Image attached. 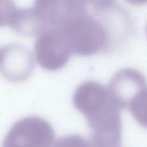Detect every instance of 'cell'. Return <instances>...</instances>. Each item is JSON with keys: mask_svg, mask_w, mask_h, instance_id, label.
Returning <instances> with one entry per match:
<instances>
[{"mask_svg": "<svg viewBox=\"0 0 147 147\" xmlns=\"http://www.w3.org/2000/svg\"><path fill=\"white\" fill-rule=\"evenodd\" d=\"M72 102L87 121L94 147H120L121 108L107 88L95 81H86L75 90Z\"/></svg>", "mask_w": 147, "mask_h": 147, "instance_id": "6da1fadb", "label": "cell"}, {"mask_svg": "<svg viewBox=\"0 0 147 147\" xmlns=\"http://www.w3.org/2000/svg\"><path fill=\"white\" fill-rule=\"evenodd\" d=\"M74 53L67 28H47L34 43L36 59L43 69L55 71L63 68Z\"/></svg>", "mask_w": 147, "mask_h": 147, "instance_id": "7a4b0ae2", "label": "cell"}, {"mask_svg": "<svg viewBox=\"0 0 147 147\" xmlns=\"http://www.w3.org/2000/svg\"><path fill=\"white\" fill-rule=\"evenodd\" d=\"M67 30L73 52L80 56L96 54L108 43V32L104 24L88 11L76 19Z\"/></svg>", "mask_w": 147, "mask_h": 147, "instance_id": "3957f363", "label": "cell"}, {"mask_svg": "<svg viewBox=\"0 0 147 147\" xmlns=\"http://www.w3.org/2000/svg\"><path fill=\"white\" fill-rule=\"evenodd\" d=\"M88 5L86 0H34L31 9L42 31L47 28H68L87 12Z\"/></svg>", "mask_w": 147, "mask_h": 147, "instance_id": "277c9868", "label": "cell"}, {"mask_svg": "<svg viewBox=\"0 0 147 147\" xmlns=\"http://www.w3.org/2000/svg\"><path fill=\"white\" fill-rule=\"evenodd\" d=\"M55 134L50 123L36 116L17 121L9 129L2 147H51Z\"/></svg>", "mask_w": 147, "mask_h": 147, "instance_id": "5b68a950", "label": "cell"}, {"mask_svg": "<svg viewBox=\"0 0 147 147\" xmlns=\"http://www.w3.org/2000/svg\"><path fill=\"white\" fill-rule=\"evenodd\" d=\"M34 68L33 54L26 47L11 43L0 48V72L7 80L14 82L25 80Z\"/></svg>", "mask_w": 147, "mask_h": 147, "instance_id": "8992f818", "label": "cell"}, {"mask_svg": "<svg viewBox=\"0 0 147 147\" xmlns=\"http://www.w3.org/2000/svg\"><path fill=\"white\" fill-rule=\"evenodd\" d=\"M114 100L121 109H128L131 100L147 88L144 75L133 68L118 71L110 80L107 88Z\"/></svg>", "mask_w": 147, "mask_h": 147, "instance_id": "52a82bcc", "label": "cell"}, {"mask_svg": "<svg viewBox=\"0 0 147 147\" xmlns=\"http://www.w3.org/2000/svg\"><path fill=\"white\" fill-rule=\"evenodd\" d=\"M128 109L136 122L147 129V88L139 92L131 100Z\"/></svg>", "mask_w": 147, "mask_h": 147, "instance_id": "ba28073f", "label": "cell"}, {"mask_svg": "<svg viewBox=\"0 0 147 147\" xmlns=\"http://www.w3.org/2000/svg\"><path fill=\"white\" fill-rule=\"evenodd\" d=\"M52 147H94L91 142L79 134H69L60 137Z\"/></svg>", "mask_w": 147, "mask_h": 147, "instance_id": "9c48e42d", "label": "cell"}, {"mask_svg": "<svg viewBox=\"0 0 147 147\" xmlns=\"http://www.w3.org/2000/svg\"><path fill=\"white\" fill-rule=\"evenodd\" d=\"M17 9L13 0H0V27L9 26Z\"/></svg>", "mask_w": 147, "mask_h": 147, "instance_id": "30bf717a", "label": "cell"}, {"mask_svg": "<svg viewBox=\"0 0 147 147\" xmlns=\"http://www.w3.org/2000/svg\"><path fill=\"white\" fill-rule=\"evenodd\" d=\"M88 5H92L95 10L105 11L113 5L114 0H86Z\"/></svg>", "mask_w": 147, "mask_h": 147, "instance_id": "8fae6325", "label": "cell"}, {"mask_svg": "<svg viewBox=\"0 0 147 147\" xmlns=\"http://www.w3.org/2000/svg\"><path fill=\"white\" fill-rule=\"evenodd\" d=\"M128 3L134 5H142L147 3V0H125Z\"/></svg>", "mask_w": 147, "mask_h": 147, "instance_id": "7c38bea8", "label": "cell"}, {"mask_svg": "<svg viewBox=\"0 0 147 147\" xmlns=\"http://www.w3.org/2000/svg\"><path fill=\"white\" fill-rule=\"evenodd\" d=\"M146 32H147V27H146Z\"/></svg>", "mask_w": 147, "mask_h": 147, "instance_id": "4fadbf2b", "label": "cell"}]
</instances>
